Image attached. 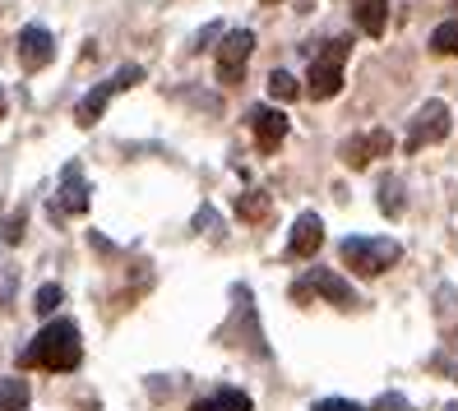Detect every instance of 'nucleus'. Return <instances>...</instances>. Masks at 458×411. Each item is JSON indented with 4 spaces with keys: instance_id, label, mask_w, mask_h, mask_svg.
Returning a JSON list of instances; mask_svg holds the SVG:
<instances>
[{
    "instance_id": "393cba45",
    "label": "nucleus",
    "mask_w": 458,
    "mask_h": 411,
    "mask_svg": "<svg viewBox=\"0 0 458 411\" xmlns=\"http://www.w3.org/2000/svg\"><path fill=\"white\" fill-rule=\"evenodd\" d=\"M375 411H412L408 398H398V393H385L380 402H375Z\"/></svg>"
},
{
    "instance_id": "b1692460",
    "label": "nucleus",
    "mask_w": 458,
    "mask_h": 411,
    "mask_svg": "<svg viewBox=\"0 0 458 411\" xmlns=\"http://www.w3.org/2000/svg\"><path fill=\"white\" fill-rule=\"evenodd\" d=\"M310 411H366V407H357V402H347V398H325V402H315Z\"/></svg>"
},
{
    "instance_id": "4468645a",
    "label": "nucleus",
    "mask_w": 458,
    "mask_h": 411,
    "mask_svg": "<svg viewBox=\"0 0 458 411\" xmlns=\"http://www.w3.org/2000/svg\"><path fill=\"white\" fill-rule=\"evenodd\" d=\"M352 19L366 38H385L389 29V0H352Z\"/></svg>"
},
{
    "instance_id": "bb28decb",
    "label": "nucleus",
    "mask_w": 458,
    "mask_h": 411,
    "mask_svg": "<svg viewBox=\"0 0 458 411\" xmlns=\"http://www.w3.org/2000/svg\"><path fill=\"white\" fill-rule=\"evenodd\" d=\"M449 411H458V402H449Z\"/></svg>"
},
{
    "instance_id": "423d86ee",
    "label": "nucleus",
    "mask_w": 458,
    "mask_h": 411,
    "mask_svg": "<svg viewBox=\"0 0 458 411\" xmlns=\"http://www.w3.org/2000/svg\"><path fill=\"white\" fill-rule=\"evenodd\" d=\"M449 130H454L449 106H445L440 97H430V102L417 106V116H412V125H408V139H403V148H408V153H421V148H430V144L449 139Z\"/></svg>"
},
{
    "instance_id": "9b49d317",
    "label": "nucleus",
    "mask_w": 458,
    "mask_h": 411,
    "mask_svg": "<svg viewBox=\"0 0 458 411\" xmlns=\"http://www.w3.org/2000/svg\"><path fill=\"white\" fill-rule=\"evenodd\" d=\"M319 245H325V222H319V213H301L292 222V236H287V259H310Z\"/></svg>"
},
{
    "instance_id": "5701e85b",
    "label": "nucleus",
    "mask_w": 458,
    "mask_h": 411,
    "mask_svg": "<svg viewBox=\"0 0 458 411\" xmlns=\"http://www.w3.org/2000/svg\"><path fill=\"white\" fill-rule=\"evenodd\" d=\"M56 306H61V287H56V282L38 287V296H33V310H38V315H56Z\"/></svg>"
},
{
    "instance_id": "4be33fe9",
    "label": "nucleus",
    "mask_w": 458,
    "mask_h": 411,
    "mask_svg": "<svg viewBox=\"0 0 458 411\" xmlns=\"http://www.w3.org/2000/svg\"><path fill=\"white\" fill-rule=\"evenodd\" d=\"M268 93H274L278 102H292L296 93H301V84H296L287 70H274V74H268Z\"/></svg>"
},
{
    "instance_id": "6e6552de",
    "label": "nucleus",
    "mask_w": 458,
    "mask_h": 411,
    "mask_svg": "<svg viewBox=\"0 0 458 411\" xmlns=\"http://www.w3.org/2000/svg\"><path fill=\"white\" fill-rule=\"evenodd\" d=\"M246 338V342H241V347H246L250 356H268V347H264V328L255 323V310H250V291L246 287H236V310H232V319L223 323V342H232V338Z\"/></svg>"
},
{
    "instance_id": "f3484780",
    "label": "nucleus",
    "mask_w": 458,
    "mask_h": 411,
    "mask_svg": "<svg viewBox=\"0 0 458 411\" xmlns=\"http://www.w3.org/2000/svg\"><path fill=\"white\" fill-rule=\"evenodd\" d=\"M236 213H241V222H264L268 217V195L264 189H246V195L236 199Z\"/></svg>"
},
{
    "instance_id": "a878e982",
    "label": "nucleus",
    "mask_w": 458,
    "mask_h": 411,
    "mask_svg": "<svg viewBox=\"0 0 458 411\" xmlns=\"http://www.w3.org/2000/svg\"><path fill=\"white\" fill-rule=\"evenodd\" d=\"M0 116H5V93H0Z\"/></svg>"
},
{
    "instance_id": "f03ea898",
    "label": "nucleus",
    "mask_w": 458,
    "mask_h": 411,
    "mask_svg": "<svg viewBox=\"0 0 458 411\" xmlns=\"http://www.w3.org/2000/svg\"><path fill=\"white\" fill-rule=\"evenodd\" d=\"M338 255L352 273H361V278H380V273H389L403 259V245L394 236H347Z\"/></svg>"
},
{
    "instance_id": "a211bd4d",
    "label": "nucleus",
    "mask_w": 458,
    "mask_h": 411,
    "mask_svg": "<svg viewBox=\"0 0 458 411\" xmlns=\"http://www.w3.org/2000/svg\"><path fill=\"white\" fill-rule=\"evenodd\" d=\"M430 51L436 56H458V19H445L436 33H430Z\"/></svg>"
},
{
    "instance_id": "7ed1b4c3",
    "label": "nucleus",
    "mask_w": 458,
    "mask_h": 411,
    "mask_svg": "<svg viewBox=\"0 0 458 411\" xmlns=\"http://www.w3.org/2000/svg\"><path fill=\"white\" fill-rule=\"evenodd\" d=\"M134 84H144V65H121L112 79H102V84H98L89 97H79V102H74V121H79V130H93V125L102 121V112H106V102L121 97V93L134 88Z\"/></svg>"
},
{
    "instance_id": "dca6fc26",
    "label": "nucleus",
    "mask_w": 458,
    "mask_h": 411,
    "mask_svg": "<svg viewBox=\"0 0 458 411\" xmlns=\"http://www.w3.org/2000/svg\"><path fill=\"white\" fill-rule=\"evenodd\" d=\"M33 398L29 379H0V411H23Z\"/></svg>"
},
{
    "instance_id": "aec40b11",
    "label": "nucleus",
    "mask_w": 458,
    "mask_h": 411,
    "mask_svg": "<svg viewBox=\"0 0 458 411\" xmlns=\"http://www.w3.org/2000/svg\"><path fill=\"white\" fill-rule=\"evenodd\" d=\"M380 208H385L389 217L403 213V180H398V176H385V180H380Z\"/></svg>"
},
{
    "instance_id": "f257e3e1",
    "label": "nucleus",
    "mask_w": 458,
    "mask_h": 411,
    "mask_svg": "<svg viewBox=\"0 0 458 411\" xmlns=\"http://www.w3.org/2000/svg\"><path fill=\"white\" fill-rule=\"evenodd\" d=\"M79 361H84V342H79V328L74 319H51L42 333L19 351V365L23 370H51V374H70Z\"/></svg>"
},
{
    "instance_id": "412c9836",
    "label": "nucleus",
    "mask_w": 458,
    "mask_h": 411,
    "mask_svg": "<svg viewBox=\"0 0 458 411\" xmlns=\"http://www.w3.org/2000/svg\"><path fill=\"white\" fill-rule=\"evenodd\" d=\"M23 227H29V208H14L5 222H0V240H5V245H19V240H23Z\"/></svg>"
},
{
    "instance_id": "f8f14e48",
    "label": "nucleus",
    "mask_w": 458,
    "mask_h": 411,
    "mask_svg": "<svg viewBox=\"0 0 458 411\" xmlns=\"http://www.w3.org/2000/svg\"><path fill=\"white\" fill-rule=\"evenodd\" d=\"M389 148H394V139H389L385 130H375V134H357V139H347V144H343V162H347L352 172H361V167H370L375 157H385Z\"/></svg>"
},
{
    "instance_id": "39448f33",
    "label": "nucleus",
    "mask_w": 458,
    "mask_h": 411,
    "mask_svg": "<svg viewBox=\"0 0 458 411\" xmlns=\"http://www.w3.org/2000/svg\"><path fill=\"white\" fill-rule=\"evenodd\" d=\"M310 296H325L329 306H338V310H357V306H361L357 291L347 287L334 268H310L301 282H292V300H296V306H301V300H310Z\"/></svg>"
},
{
    "instance_id": "0eeeda50",
    "label": "nucleus",
    "mask_w": 458,
    "mask_h": 411,
    "mask_svg": "<svg viewBox=\"0 0 458 411\" xmlns=\"http://www.w3.org/2000/svg\"><path fill=\"white\" fill-rule=\"evenodd\" d=\"M250 51H255V33H250V29L223 33V46H218V84H223V88H236L241 79H246Z\"/></svg>"
},
{
    "instance_id": "cd10ccee",
    "label": "nucleus",
    "mask_w": 458,
    "mask_h": 411,
    "mask_svg": "<svg viewBox=\"0 0 458 411\" xmlns=\"http://www.w3.org/2000/svg\"><path fill=\"white\" fill-rule=\"evenodd\" d=\"M264 5H278V0H264Z\"/></svg>"
},
{
    "instance_id": "20e7f679",
    "label": "nucleus",
    "mask_w": 458,
    "mask_h": 411,
    "mask_svg": "<svg viewBox=\"0 0 458 411\" xmlns=\"http://www.w3.org/2000/svg\"><path fill=\"white\" fill-rule=\"evenodd\" d=\"M347 51H352V42L347 38H334V42H325L310 56V74H306V93L310 97H334L338 88H343V61H347Z\"/></svg>"
},
{
    "instance_id": "1a4fd4ad",
    "label": "nucleus",
    "mask_w": 458,
    "mask_h": 411,
    "mask_svg": "<svg viewBox=\"0 0 458 411\" xmlns=\"http://www.w3.org/2000/svg\"><path fill=\"white\" fill-rule=\"evenodd\" d=\"M19 61L23 70H47L51 61H56V38H51V29H42V23H23L19 29Z\"/></svg>"
},
{
    "instance_id": "6ab92c4d",
    "label": "nucleus",
    "mask_w": 458,
    "mask_h": 411,
    "mask_svg": "<svg viewBox=\"0 0 458 411\" xmlns=\"http://www.w3.org/2000/svg\"><path fill=\"white\" fill-rule=\"evenodd\" d=\"M19 296V268L10 259H0V310H10Z\"/></svg>"
},
{
    "instance_id": "9d476101",
    "label": "nucleus",
    "mask_w": 458,
    "mask_h": 411,
    "mask_svg": "<svg viewBox=\"0 0 458 411\" xmlns=\"http://www.w3.org/2000/svg\"><path fill=\"white\" fill-rule=\"evenodd\" d=\"M246 121H250V130H255L259 153H278L283 139H287V130H292V121H287L283 112H274V106H250Z\"/></svg>"
},
{
    "instance_id": "2eb2a0df",
    "label": "nucleus",
    "mask_w": 458,
    "mask_h": 411,
    "mask_svg": "<svg viewBox=\"0 0 458 411\" xmlns=\"http://www.w3.org/2000/svg\"><path fill=\"white\" fill-rule=\"evenodd\" d=\"M191 411H255V402L246 393H236V389H223V393H213L204 402H195Z\"/></svg>"
},
{
    "instance_id": "ddd939ff",
    "label": "nucleus",
    "mask_w": 458,
    "mask_h": 411,
    "mask_svg": "<svg viewBox=\"0 0 458 411\" xmlns=\"http://www.w3.org/2000/svg\"><path fill=\"white\" fill-rule=\"evenodd\" d=\"M61 213H89V176H84L79 162H65L61 167V208H56V217Z\"/></svg>"
}]
</instances>
